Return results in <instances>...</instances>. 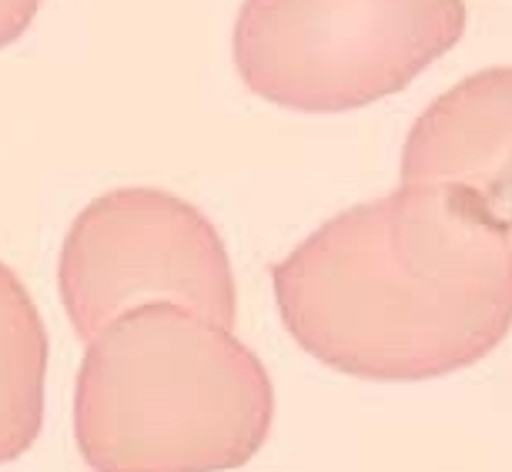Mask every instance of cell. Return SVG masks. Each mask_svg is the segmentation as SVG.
<instances>
[{
	"mask_svg": "<svg viewBox=\"0 0 512 472\" xmlns=\"http://www.w3.org/2000/svg\"><path fill=\"white\" fill-rule=\"evenodd\" d=\"M272 288L298 349L372 382L469 369L512 329V252L439 185L338 211L272 265Z\"/></svg>",
	"mask_w": 512,
	"mask_h": 472,
	"instance_id": "cell-1",
	"label": "cell"
},
{
	"mask_svg": "<svg viewBox=\"0 0 512 472\" xmlns=\"http://www.w3.org/2000/svg\"><path fill=\"white\" fill-rule=\"evenodd\" d=\"M268 369L235 329L175 302L111 319L88 342L74 439L94 472H225L265 446Z\"/></svg>",
	"mask_w": 512,
	"mask_h": 472,
	"instance_id": "cell-2",
	"label": "cell"
},
{
	"mask_svg": "<svg viewBox=\"0 0 512 472\" xmlns=\"http://www.w3.org/2000/svg\"><path fill=\"white\" fill-rule=\"evenodd\" d=\"M466 0H245L231 31L251 94L338 114L405 91L466 34Z\"/></svg>",
	"mask_w": 512,
	"mask_h": 472,
	"instance_id": "cell-3",
	"label": "cell"
},
{
	"mask_svg": "<svg viewBox=\"0 0 512 472\" xmlns=\"http://www.w3.org/2000/svg\"><path fill=\"white\" fill-rule=\"evenodd\" d=\"M57 288L74 332L91 342L111 319L175 302L235 329L238 288L218 228L164 188H114L81 211L61 245Z\"/></svg>",
	"mask_w": 512,
	"mask_h": 472,
	"instance_id": "cell-4",
	"label": "cell"
},
{
	"mask_svg": "<svg viewBox=\"0 0 512 472\" xmlns=\"http://www.w3.org/2000/svg\"><path fill=\"white\" fill-rule=\"evenodd\" d=\"M399 175L449 188L512 252V67H486L439 94L409 128Z\"/></svg>",
	"mask_w": 512,
	"mask_h": 472,
	"instance_id": "cell-5",
	"label": "cell"
},
{
	"mask_svg": "<svg viewBox=\"0 0 512 472\" xmlns=\"http://www.w3.org/2000/svg\"><path fill=\"white\" fill-rule=\"evenodd\" d=\"M51 342L27 285L0 262V466L21 459L44 429Z\"/></svg>",
	"mask_w": 512,
	"mask_h": 472,
	"instance_id": "cell-6",
	"label": "cell"
},
{
	"mask_svg": "<svg viewBox=\"0 0 512 472\" xmlns=\"http://www.w3.org/2000/svg\"><path fill=\"white\" fill-rule=\"evenodd\" d=\"M44 0H0V51L34 24Z\"/></svg>",
	"mask_w": 512,
	"mask_h": 472,
	"instance_id": "cell-7",
	"label": "cell"
}]
</instances>
